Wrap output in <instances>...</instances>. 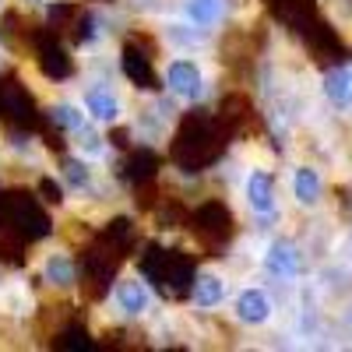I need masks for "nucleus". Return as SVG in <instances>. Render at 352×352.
Segmentation results:
<instances>
[{"instance_id": "1", "label": "nucleus", "mask_w": 352, "mask_h": 352, "mask_svg": "<svg viewBox=\"0 0 352 352\" xmlns=\"http://www.w3.org/2000/svg\"><path fill=\"white\" fill-rule=\"evenodd\" d=\"M166 88H169V92H176L180 99H201L204 81H201L197 64H190V60H173V64L166 67Z\"/></svg>"}, {"instance_id": "2", "label": "nucleus", "mask_w": 352, "mask_h": 352, "mask_svg": "<svg viewBox=\"0 0 352 352\" xmlns=\"http://www.w3.org/2000/svg\"><path fill=\"white\" fill-rule=\"evenodd\" d=\"M236 317L243 324H264L272 317V300L264 289H243L236 300Z\"/></svg>"}, {"instance_id": "3", "label": "nucleus", "mask_w": 352, "mask_h": 352, "mask_svg": "<svg viewBox=\"0 0 352 352\" xmlns=\"http://www.w3.org/2000/svg\"><path fill=\"white\" fill-rule=\"evenodd\" d=\"M264 264H268V272L278 275V278H296L300 275V250L289 240H278V243H272Z\"/></svg>"}, {"instance_id": "4", "label": "nucleus", "mask_w": 352, "mask_h": 352, "mask_svg": "<svg viewBox=\"0 0 352 352\" xmlns=\"http://www.w3.org/2000/svg\"><path fill=\"white\" fill-rule=\"evenodd\" d=\"M247 201H250V208L261 212V215H268L275 208V180L264 169H254L250 173V180H247Z\"/></svg>"}, {"instance_id": "5", "label": "nucleus", "mask_w": 352, "mask_h": 352, "mask_svg": "<svg viewBox=\"0 0 352 352\" xmlns=\"http://www.w3.org/2000/svg\"><path fill=\"white\" fill-rule=\"evenodd\" d=\"M116 303H120V310H124V314L138 317V314H144V310H148V303H152V292L144 289V282H138V278H127V282H120V285H116Z\"/></svg>"}, {"instance_id": "6", "label": "nucleus", "mask_w": 352, "mask_h": 352, "mask_svg": "<svg viewBox=\"0 0 352 352\" xmlns=\"http://www.w3.org/2000/svg\"><path fill=\"white\" fill-rule=\"evenodd\" d=\"M85 109L92 113V120H99V124H113L116 116H120V102H116L113 92H109V88H102V85L85 96Z\"/></svg>"}, {"instance_id": "7", "label": "nucleus", "mask_w": 352, "mask_h": 352, "mask_svg": "<svg viewBox=\"0 0 352 352\" xmlns=\"http://www.w3.org/2000/svg\"><path fill=\"white\" fill-rule=\"evenodd\" d=\"M226 300V282L219 275H197L194 278V303L197 307H219Z\"/></svg>"}, {"instance_id": "8", "label": "nucleus", "mask_w": 352, "mask_h": 352, "mask_svg": "<svg viewBox=\"0 0 352 352\" xmlns=\"http://www.w3.org/2000/svg\"><path fill=\"white\" fill-rule=\"evenodd\" d=\"M187 18L197 28H208L222 18V0H187Z\"/></svg>"}, {"instance_id": "9", "label": "nucleus", "mask_w": 352, "mask_h": 352, "mask_svg": "<svg viewBox=\"0 0 352 352\" xmlns=\"http://www.w3.org/2000/svg\"><path fill=\"white\" fill-rule=\"evenodd\" d=\"M324 92H328V99L335 106H349L352 102V78H349L345 67H338V71H331L324 78Z\"/></svg>"}, {"instance_id": "10", "label": "nucleus", "mask_w": 352, "mask_h": 352, "mask_svg": "<svg viewBox=\"0 0 352 352\" xmlns=\"http://www.w3.org/2000/svg\"><path fill=\"white\" fill-rule=\"evenodd\" d=\"M296 197H300V204H317L320 201V176H317V169H310V166H303V169H296Z\"/></svg>"}, {"instance_id": "11", "label": "nucleus", "mask_w": 352, "mask_h": 352, "mask_svg": "<svg viewBox=\"0 0 352 352\" xmlns=\"http://www.w3.org/2000/svg\"><path fill=\"white\" fill-rule=\"evenodd\" d=\"M43 275H46L50 285H74V264H71L64 254H53V257L46 261Z\"/></svg>"}, {"instance_id": "12", "label": "nucleus", "mask_w": 352, "mask_h": 352, "mask_svg": "<svg viewBox=\"0 0 352 352\" xmlns=\"http://www.w3.org/2000/svg\"><path fill=\"white\" fill-rule=\"evenodd\" d=\"M53 124L64 127V131H81L85 127V113H78L74 106L60 102V106H53Z\"/></svg>"}, {"instance_id": "13", "label": "nucleus", "mask_w": 352, "mask_h": 352, "mask_svg": "<svg viewBox=\"0 0 352 352\" xmlns=\"http://www.w3.org/2000/svg\"><path fill=\"white\" fill-rule=\"evenodd\" d=\"M74 134H78V148H81V152H88V155H99V152H102L99 138L88 131V127H81V131H74Z\"/></svg>"}, {"instance_id": "14", "label": "nucleus", "mask_w": 352, "mask_h": 352, "mask_svg": "<svg viewBox=\"0 0 352 352\" xmlns=\"http://www.w3.org/2000/svg\"><path fill=\"white\" fill-rule=\"evenodd\" d=\"M64 169H67V180H71L74 187H85V184H88V169H85L81 162H74V159H71Z\"/></svg>"}]
</instances>
